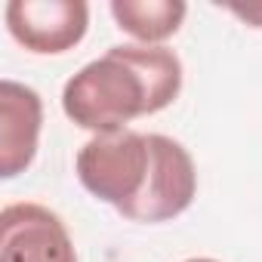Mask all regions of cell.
<instances>
[{
    "instance_id": "cell-1",
    "label": "cell",
    "mask_w": 262,
    "mask_h": 262,
    "mask_svg": "<svg viewBox=\"0 0 262 262\" xmlns=\"http://www.w3.org/2000/svg\"><path fill=\"white\" fill-rule=\"evenodd\" d=\"M182 93V62L167 47L120 43L86 62L62 86L65 117L93 136L126 129L129 120L173 105Z\"/></svg>"
},
{
    "instance_id": "cell-2",
    "label": "cell",
    "mask_w": 262,
    "mask_h": 262,
    "mask_svg": "<svg viewBox=\"0 0 262 262\" xmlns=\"http://www.w3.org/2000/svg\"><path fill=\"white\" fill-rule=\"evenodd\" d=\"M80 185L120 216L129 213L151 176V133L117 129L93 136L80 145L74 161Z\"/></svg>"
},
{
    "instance_id": "cell-3",
    "label": "cell",
    "mask_w": 262,
    "mask_h": 262,
    "mask_svg": "<svg viewBox=\"0 0 262 262\" xmlns=\"http://www.w3.org/2000/svg\"><path fill=\"white\" fill-rule=\"evenodd\" d=\"M198 194V170L188 148L164 133H151V176L142 198L129 207V222H170L182 216Z\"/></svg>"
},
{
    "instance_id": "cell-4",
    "label": "cell",
    "mask_w": 262,
    "mask_h": 262,
    "mask_svg": "<svg viewBox=\"0 0 262 262\" xmlns=\"http://www.w3.org/2000/svg\"><path fill=\"white\" fill-rule=\"evenodd\" d=\"M4 22L13 40L28 53L62 56L86 37L90 7L83 0H10Z\"/></svg>"
},
{
    "instance_id": "cell-5",
    "label": "cell",
    "mask_w": 262,
    "mask_h": 262,
    "mask_svg": "<svg viewBox=\"0 0 262 262\" xmlns=\"http://www.w3.org/2000/svg\"><path fill=\"white\" fill-rule=\"evenodd\" d=\"M0 262H77V250L59 213L16 201L0 210Z\"/></svg>"
},
{
    "instance_id": "cell-6",
    "label": "cell",
    "mask_w": 262,
    "mask_h": 262,
    "mask_svg": "<svg viewBox=\"0 0 262 262\" xmlns=\"http://www.w3.org/2000/svg\"><path fill=\"white\" fill-rule=\"evenodd\" d=\"M43 99L34 86L19 80H0V176L16 179L25 173L40 145Z\"/></svg>"
},
{
    "instance_id": "cell-7",
    "label": "cell",
    "mask_w": 262,
    "mask_h": 262,
    "mask_svg": "<svg viewBox=\"0 0 262 262\" xmlns=\"http://www.w3.org/2000/svg\"><path fill=\"white\" fill-rule=\"evenodd\" d=\"M111 16L123 34L145 47H164L182 22L188 7L182 0H111Z\"/></svg>"
},
{
    "instance_id": "cell-8",
    "label": "cell",
    "mask_w": 262,
    "mask_h": 262,
    "mask_svg": "<svg viewBox=\"0 0 262 262\" xmlns=\"http://www.w3.org/2000/svg\"><path fill=\"white\" fill-rule=\"evenodd\" d=\"M228 13L231 16H237L241 22H247L250 28H262V0L259 4H247V7H228Z\"/></svg>"
},
{
    "instance_id": "cell-9",
    "label": "cell",
    "mask_w": 262,
    "mask_h": 262,
    "mask_svg": "<svg viewBox=\"0 0 262 262\" xmlns=\"http://www.w3.org/2000/svg\"><path fill=\"white\" fill-rule=\"evenodd\" d=\"M185 262H216V259H207V256H194V259H185Z\"/></svg>"
}]
</instances>
